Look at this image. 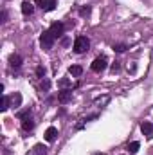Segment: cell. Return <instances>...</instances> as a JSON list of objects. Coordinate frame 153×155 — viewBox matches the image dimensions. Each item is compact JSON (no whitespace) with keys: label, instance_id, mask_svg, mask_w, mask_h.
Wrapping results in <instances>:
<instances>
[{"label":"cell","instance_id":"6da1fadb","mask_svg":"<svg viewBox=\"0 0 153 155\" xmlns=\"http://www.w3.org/2000/svg\"><path fill=\"white\" fill-rule=\"evenodd\" d=\"M90 49V40L86 36H77L76 41H74V52L76 54H83Z\"/></svg>","mask_w":153,"mask_h":155},{"label":"cell","instance_id":"7a4b0ae2","mask_svg":"<svg viewBox=\"0 0 153 155\" xmlns=\"http://www.w3.org/2000/svg\"><path fill=\"white\" fill-rule=\"evenodd\" d=\"M54 36H52V33L50 31H43L41 33V36H40V45H41V49H45V51H50L52 49V45H54Z\"/></svg>","mask_w":153,"mask_h":155},{"label":"cell","instance_id":"3957f363","mask_svg":"<svg viewBox=\"0 0 153 155\" xmlns=\"http://www.w3.org/2000/svg\"><path fill=\"white\" fill-rule=\"evenodd\" d=\"M106 65H108L106 56H97V58L92 61V71H94V72H103V71L106 69Z\"/></svg>","mask_w":153,"mask_h":155},{"label":"cell","instance_id":"277c9868","mask_svg":"<svg viewBox=\"0 0 153 155\" xmlns=\"http://www.w3.org/2000/svg\"><path fill=\"white\" fill-rule=\"evenodd\" d=\"M34 2H36V5L40 9L45 11V13L54 11V7H56V0H34Z\"/></svg>","mask_w":153,"mask_h":155},{"label":"cell","instance_id":"5b68a950","mask_svg":"<svg viewBox=\"0 0 153 155\" xmlns=\"http://www.w3.org/2000/svg\"><path fill=\"white\" fill-rule=\"evenodd\" d=\"M49 31L52 33L54 38H60V36H63V33H65V25H63L61 22H54V24L49 27Z\"/></svg>","mask_w":153,"mask_h":155},{"label":"cell","instance_id":"8992f818","mask_svg":"<svg viewBox=\"0 0 153 155\" xmlns=\"http://www.w3.org/2000/svg\"><path fill=\"white\" fill-rule=\"evenodd\" d=\"M20 119H22V128L25 132H31L34 128V121L31 119V112H27L25 116H20Z\"/></svg>","mask_w":153,"mask_h":155},{"label":"cell","instance_id":"52a82bcc","mask_svg":"<svg viewBox=\"0 0 153 155\" xmlns=\"http://www.w3.org/2000/svg\"><path fill=\"white\" fill-rule=\"evenodd\" d=\"M72 99V88H63L58 92V101L60 103H69Z\"/></svg>","mask_w":153,"mask_h":155},{"label":"cell","instance_id":"ba28073f","mask_svg":"<svg viewBox=\"0 0 153 155\" xmlns=\"http://www.w3.org/2000/svg\"><path fill=\"white\" fill-rule=\"evenodd\" d=\"M56 137H58V128H56V126H49V128L45 130V141L54 143Z\"/></svg>","mask_w":153,"mask_h":155},{"label":"cell","instance_id":"9c48e42d","mask_svg":"<svg viewBox=\"0 0 153 155\" xmlns=\"http://www.w3.org/2000/svg\"><path fill=\"white\" fill-rule=\"evenodd\" d=\"M22 63H24V60H22L20 54H11V56H9V65H11L13 69H20Z\"/></svg>","mask_w":153,"mask_h":155},{"label":"cell","instance_id":"30bf717a","mask_svg":"<svg viewBox=\"0 0 153 155\" xmlns=\"http://www.w3.org/2000/svg\"><path fill=\"white\" fill-rule=\"evenodd\" d=\"M141 132L150 139V137H153V124L151 123H148V121H144V123H141Z\"/></svg>","mask_w":153,"mask_h":155},{"label":"cell","instance_id":"8fae6325","mask_svg":"<svg viewBox=\"0 0 153 155\" xmlns=\"http://www.w3.org/2000/svg\"><path fill=\"white\" fill-rule=\"evenodd\" d=\"M22 13L25 15V16H31L33 13H34V5L29 2V0H25V2H22Z\"/></svg>","mask_w":153,"mask_h":155},{"label":"cell","instance_id":"7c38bea8","mask_svg":"<svg viewBox=\"0 0 153 155\" xmlns=\"http://www.w3.org/2000/svg\"><path fill=\"white\" fill-rule=\"evenodd\" d=\"M69 74L74 76V78H79L83 74V67H81V65H70V67H69Z\"/></svg>","mask_w":153,"mask_h":155},{"label":"cell","instance_id":"4fadbf2b","mask_svg":"<svg viewBox=\"0 0 153 155\" xmlns=\"http://www.w3.org/2000/svg\"><path fill=\"white\" fill-rule=\"evenodd\" d=\"M9 99H11L13 107H20V105H22V94H20V92H15Z\"/></svg>","mask_w":153,"mask_h":155},{"label":"cell","instance_id":"5bb4252c","mask_svg":"<svg viewBox=\"0 0 153 155\" xmlns=\"http://www.w3.org/2000/svg\"><path fill=\"white\" fill-rule=\"evenodd\" d=\"M33 155H47V148L43 144H36L33 148Z\"/></svg>","mask_w":153,"mask_h":155},{"label":"cell","instance_id":"9a60e30c","mask_svg":"<svg viewBox=\"0 0 153 155\" xmlns=\"http://www.w3.org/2000/svg\"><path fill=\"white\" fill-rule=\"evenodd\" d=\"M139 148H141V144H139L137 141H133V143H130V144H128V152H130V153H137V152H139Z\"/></svg>","mask_w":153,"mask_h":155},{"label":"cell","instance_id":"2e32d148","mask_svg":"<svg viewBox=\"0 0 153 155\" xmlns=\"http://www.w3.org/2000/svg\"><path fill=\"white\" fill-rule=\"evenodd\" d=\"M9 101H11V99H9L7 96H4V99H2V107H0V110H2V112H5V110L9 108Z\"/></svg>","mask_w":153,"mask_h":155},{"label":"cell","instance_id":"e0dca14e","mask_svg":"<svg viewBox=\"0 0 153 155\" xmlns=\"http://www.w3.org/2000/svg\"><path fill=\"white\" fill-rule=\"evenodd\" d=\"M126 49H128V45H124V43H117V45H114L115 52H124Z\"/></svg>","mask_w":153,"mask_h":155},{"label":"cell","instance_id":"ac0fdd59","mask_svg":"<svg viewBox=\"0 0 153 155\" xmlns=\"http://www.w3.org/2000/svg\"><path fill=\"white\" fill-rule=\"evenodd\" d=\"M45 72H47V71H45V67H41V65H40V67H36V76H38V78H41V79H43V78H45Z\"/></svg>","mask_w":153,"mask_h":155},{"label":"cell","instance_id":"d6986e66","mask_svg":"<svg viewBox=\"0 0 153 155\" xmlns=\"http://www.w3.org/2000/svg\"><path fill=\"white\" fill-rule=\"evenodd\" d=\"M49 87H50L49 79H43V81H41V90H45V92H47V90H49Z\"/></svg>","mask_w":153,"mask_h":155},{"label":"cell","instance_id":"ffe728a7","mask_svg":"<svg viewBox=\"0 0 153 155\" xmlns=\"http://www.w3.org/2000/svg\"><path fill=\"white\" fill-rule=\"evenodd\" d=\"M119 71H121V65H119V61H114V63H112V72H119Z\"/></svg>","mask_w":153,"mask_h":155},{"label":"cell","instance_id":"44dd1931","mask_svg":"<svg viewBox=\"0 0 153 155\" xmlns=\"http://www.w3.org/2000/svg\"><path fill=\"white\" fill-rule=\"evenodd\" d=\"M58 85H60V87H69V85H70V81H69L67 78H63V79H60V83H58Z\"/></svg>","mask_w":153,"mask_h":155},{"label":"cell","instance_id":"7402d4cb","mask_svg":"<svg viewBox=\"0 0 153 155\" xmlns=\"http://www.w3.org/2000/svg\"><path fill=\"white\" fill-rule=\"evenodd\" d=\"M79 15H81V16H86V15H90V7H83V9L79 11Z\"/></svg>","mask_w":153,"mask_h":155},{"label":"cell","instance_id":"603a6c76","mask_svg":"<svg viewBox=\"0 0 153 155\" xmlns=\"http://www.w3.org/2000/svg\"><path fill=\"white\" fill-rule=\"evenodd\" d=\"M128 71H130V72H135V71H137V65H135V63L128 65Z\"/></svg>","mask_w":153,"mask_h":155},{"label":"cell","instance_id":"cb8c5ba5","mask_svg":"<svg viewBox=\"0 0 153 155\" xmlns=\"http://www.w3.org/2000/svg\"><path fill=\"white\" fill-rule=\"evenodd\" d=\"M2 22H7V13L5 11H2Z\"/></svg>","mask_w":153,"mask_h":155}]
</instances>
